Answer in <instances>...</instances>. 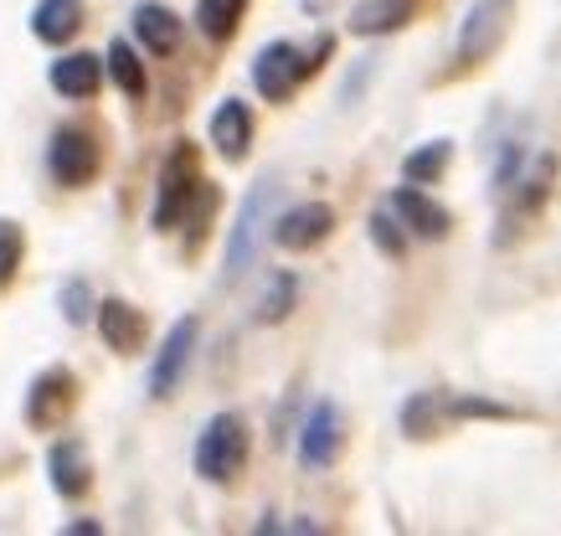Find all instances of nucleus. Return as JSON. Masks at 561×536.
Returning a JSON list of instances; mask_svg holds the SVG:
<instances>
[{
	"label": "nucleus",
	"mask_w": 561,
	"mask_h": 536,
	"mask_svg": "<svg viewBox=\"0 0 561 536\" xmlns=\"http://www.w3.org/2000/svg\"><path fill=\"white\" fill-rule=\"evenodd\" d=\"M191 459H196V475L211 484L238 480L242 465H248V423L238 413H217L196 433V454Z\"/></svg>",
	"instance_id": "1"
},
{
	"label": "nucleus",
	"mask_w": 561,
	"mask_h": 536,
	"mask_svg": "<svg viewBox=\"0 0 561 536\" xmlns=\"http://www.w3.org/2000/svg\"><path fill=\"white\" fill-rule=\"evenodd\" d=\"M202 171H196V150L191 145H175L171 160L160 166V191H154V227L160 232H171L191 207H196V196H202Z\"/></svg>",
	"instance_id": "2"
},
{
	"label": "nucleus",
	"mask_w": 561,
	"mask_h": 536,
	"mask_svg": "<svg viewBox=\"0 0 561 536\" xmlns=\"http://www.w3.org/2000/svg\"><path fill=\"white\" fill-rule=\"evenodd\" d=\"M47 171L57 186H88L93 175H99V139H93V129H83V124H62L57 135H51L47 145Z\"/></svg>",
	"instance_id": "3"
},
{
	"label": "nucleus",
	"mask_w": 561,
	"mask_h": 536,
	"mask_svg": "<svg viewBox=\"0 0 561 536\" xmlns=\"http://www.w3.org/2000/svg\"><path fill=\"white\" fill-rule=\"evenodd\" d=\"M309 57L314 53H299L294 42H268V47L253 57V88L268 104H284L294 88H299V78L320 68V62H309Z\"/></svg>",
	"instance_id": "4"
},
{
	"label": "nucleus",
	"mask_w": 561,
	"mask_h": 536,
	"mask_svg": "<svg viewBox=\"0 0 561 536\" xmlns=\"http://www.w3.org/2000/svg\"><path fill=\"white\" fill-rule=\"evenodd\" d=\"M511 5L515 0H474L459 21V62L463 68H474L484 57L500 47V36H505V21H511Z\"/></svg>",
	"instance_id": "5"
},
{
	"label": "nucleus",
	"mask_w": 561,
	"mask_h": 536,
	"mask_svg": "<svg viewBox=\"0 0 561 536\" xmlns=\"http://www.w3.org/2000/svg\"><path fill=\"white\" fill-rule=\"evenodd\" d=\"M72 402H78V377H72L68 366H47V372L32 377V387H26V423L42 433L57 429V423L72 413Z\"/></svg>",
	"instance_id": "6"
},
{
	"label": "nucleus",
	"mask_w": 561,
	"mask_h": 536,
	"mask_svg": "<svg viewBox=\"0 0 561 536\" xmlns=\"http://www.w3.org/2000/svg\"><path fill=\"white\" fill-rule=\"evenodd\" d=\"M196 320H175L171 335L160 341V351H154V362H150V398H171L175 387H181V377H186V366H191V351H196Z\"/></svg>",
	"instance_id": "7"
},
{
	"label": "nucleus",
	"mask_w": 561,
	"mask_h": 536,
	"mask_svg": "<svg viewBox=\"0 0 561 536\" xmlns=\"http://www.w3.org/2000/svg\"><path fill=\"white\" fill-rule=\"evenodd\" d=\"M330 227H335V212L324 207V202H299V207H289L273 223V242L284 253H305V248H320L330 238Z\"/></svg>",
	"instance_id": "8"
},
{
	"label": "nucleus",
	"mask_w": 561,
	"mask_h": 536,
	"mask_svg": "<svg viewBox=\"0 0 561 536\" xmlns=\"http://www.w3.org/2000/svg\"><path fill=\"white\" fill-rule=\"evenodd\" d=\"M273 181H257L248 191V202L238 212V227H232V242H227V278H242L248 274V263H253V248H257V227H263V212L273 202Z\"/></svg>",
	"instance_id": "9"
},
{
	"label": "nucleus",
	"mask_w": 561,
	"mask_h": 536,
	"mask_svg": "<svg viewBox=\"0 0 561 536\" xmlns=\"http://www.w3.org/2000/svg\"><path fill=\"white\" fill-rule=\"evenodd\" d=\"M47 480L51 490L62 495V501H78L88 495V484H93V465H88V449L78 438H57L47 449Z\"/></svg>",
	"instance_id": "10"
},
{
	"label": "nucleus",
	"mask_w": 561,
	"mask_h": 536,
	"mask_svg": "<svg viewBox=\"0 0 561 536\" xmlns=\"http://www.w3.org/2000/svg\"><path fill=\"white\" fill-rule=\"evenodd\" d=\"M335 454H341V413H335V402H314V413L299 429V459L309 469H324L335 465Z\"/></svg>",
	"instance_id": "11"
},
{
	"label": "nucleus",
	"mask_w": 561,
	"mask_h": 536,
	"mask_svg": "<svg viewBox=\"0 0 561 536\" xmlns=\"http://www.w3.org/2000/svg\"><path fill=\"white\" fill-rule=\"evenodd\" d=\"M391 212L402 217V227H408L412 238H443V232L454 227L448 207H443V202H433V196H427V191H417V186L391 191Z\"/></svg>",
	"instance_id": "12"
},
{
	"label": "nucleus",
	"mask_w": 561,
	"mask_h": 536,
	"mask_svg": "<svg viewBox=\"0 0 561 536\" xmlns=\"http://www.w3.org/2000/svg\"><path fill=\"white\" fill-rule=\"evenodd\" d=\"M103 72H108V62L93 53H62L57 62H51V88L62 93V99H93L103 83Z\"/></svg>",
	"instance_id": "13"
},
{
	"label": "nucleus",
	"mask_w": 561,
	"mask_h": 536,
	"mask_svg": "<svg viewBox=\"0 0 561 536\" xmlns=\"http://www.w3.org/2000/svg\"><path fill=\"white\" fill-rule=\"evenodd\" d=\"M211 145H217L221 160H242L248 145H253V114L242 99H221L217 114H211Z\"/></svg>",
	"instance_id": "14"
},
{
	"label": "nucleus",
	"mask_w": 561,
	"mask_h": 536,
	"mask_svg": "<svg viewBox=\"0 0 561 536\" xmlns=\"http://www.w3.org/2000/svg\"><path fill=\"white\" fill-rule=\"evenodd\" d=\"M129 26H135V36L150 47L154 57H171L175 47H181V16H175L171 5H154V0H145V5H135Z\"/></svg>",
	"instance_id": "15"
},
{
	"label": "nucleus",
	"mask_w": 561,
	"mask_h": 536,
	"mask_svg": "<svg viewBox=\"0 0 561 536\" xmlns=\"http://www.w3.org/2000/svg\"><path fill=\"white\" fill-rule=\"evenodd\" d=\"M83 26V5L78 0H36L32 11V36L36 42H47V47H62L72 42Z\"/></svg>",
	"instance_id": "16"
},
{
	"label": "nucleus",
	"mask_w": 561,
	"mask_h": 536,
	"mask_svg": "<svg viewBox=\"0 0 561 536\" xmlns=\"http://www.w3.org/2000/svg\"><path fill=\"white\" fill-rule=\"evenodd\" d=\"M99 335L108 351H135L145 341V320H139L135 305H124V299H103L99 305Z\"/></svg>",
	"instance_id": "17"
},
{
	"label": "nucleus",
	"mask_w": 561,
	"mask_h": 536,
	"mask_svg": "<svg viewBox=\"0 0 561 536\" xmlns=\"http://www.w3.org/2000/svg\"><path fill=\"white\" fill-rule=\"evenodd\" d=\"M412 16V0H360L351 11V32L356 36H387Z\"/></svg>",
	"instance_id": "18"
},
{
	"label": "nucleus",
	"mask_w": 561,
	"mask_h": 536,
	"mask_svg": "<svg viewBox=\"0 0 561 536\" xmlns=\"http://www.w3.org/2000/svg\"><path fill=\"white\" fill-rule=\"evenodd\" d=\"M103 62H108V78H114V88H119L124 99H145L150 93V78H145V62H139V53L129 47V42H108V53H103Z\"/></svg>",
	"instance_id": "19"
},
{
	"label": "nucleus",
	"mask_w": 561,
	"mask_h": 536,
	"mask_svg": "<svg viewBox=\"0 0 561 536\" xmlns=\"http://www.w3.org/2000/svg\"><path fill=\"white\" fill-rule=\"evenodd\" d=\"M242 5L248 0H196V32L206 42H232V32H238V21H242Z\"/></svg>",
	"instance_id": "20"
},
{
	"label": "nucleus",
	"mask_w": 561,
	"mask_h": 536,
	"mask_svg": "<svg viewBox=\"0 0 561 536\" xmlns=\"http://www.w3.org/2000/svg\"><path fill=\"white\" fill-rule=\"evenodd\" d=\"M443 166H448V139H433V145H423V150H412L402 160V175H408L412 186H427V181L443 175Z\"/></svg>",
	"instance_id": "21"
},
{
	"label": "nucleus",
	"mask_w": 561,
	"mask_h": 536,
	"mask_svg": "<svg viewBox=\"0 0 561 536\" xmlns=\"http://www.w3.org/2000/svg\"><path fill=\"white\" fill-rule=\"evenodd\" d=\"M448 413V402H438L433 392H417V398L402 408V429L412 433V438H427V433L438 429V418Z\"/></svg>",
	"instance_id": "22"
},
{
	"label": "nucleus",
	"mask_w": 561,
	"mask_h": 536,
	"mask_svg": "<svg viewBox=\"0 0 561 536\" xmlns=\"http://www.w3.org/2000/svg\"><path fill=\"white\" fill-rule=\"evenodd\" d=\"M371 242L387 253V259H402L408 253V232H402V217L397 212H371Z\"/></svg>",
	"instance_id": "23"
},
{
	"label": "nucleus",
	"mask_w": 561,
	"mask_h": 536,
	"mask_svg": "<svg viewBox=\"0 0 561 536\" xmlns=\"http://www.w3.org/2000/svg\"><path fill=\"white\" fill-rule=\"evenodd\" d=\"M294 295H299V284H294V274H278L268 284V295H263V305H257V320H268V326H278L284 315L294 310Z\"/></svg>",
	"instance_id": "24"
},
{
	"label": "nucleus",
	"mask_w": 561,
	"mask_h": 536,
	"mask_svg": "<svg viewBox=\"0 0 561 536\" xmlns=\"http://www.w3.org/2000/svg\"><path fill=\"white\" fill-rule=\"evenodd\" d=\"M21 253H26L21 223H11V217H0V284H11V278H16Z\"/></svg>",
	"instance_id": "25"
},
{
	"label": "nucleus",
	"mask_w": 561,
	"mask_h": 536,
	"mask_svg": "<svg viewBox=\"0 0 561 536\" xmlns=\"http://www.w3.org/2000/svg\"><path fill=\"white\" fill-rule=\"evenodd\" d=\"M62 310H68V326H88V315H99V310H93V295H88L83 278H72L68 289H62Z\"/></svg>",
	"instance_id": "26"
},
{
	"label": "nucleus",
	"mask_w": 561,
	"mask_h": 536,
	"mask_svg": "<svg viewBox=\"0 0 561 536\" xmlns=\"http://www.w3.org/2000/svg\"><path fill=\"white\" fill-rule=\"evenodd\" d=\"M299 5H305L309 16H324V11H330V5H335V0H299Z\"/></svg>",
	"instance_id": "27"
},
{
	"label": "nucleus",
	"mask_w": 561,
	"mask_h": 536,
	"mask_svg": "<svg viewBox=\"0 0 561 536\" xmlns=\"http://www.w3.org/2000/svg\"><path fill=\"white\" fill-rule=\"evenodd\" d=\"M68 532H72V536H83V532H88V536H99V521H72Z\"/></svg>",
	"instance_id": "28"
}]
</instances>
